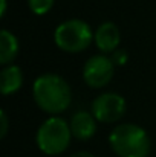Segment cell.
Listing matches in <instances>:
<instances>
[{
  "label": "cell",
  "instance_id": "1",
  "mask_svg": "<svg viewBox=\"0 0 156 157\" xmlns=\"http://www.w3.org/2000/svg\"><path fill=\"white\" fill-rule=\"evenodd\" d=\"M32 96L35 104L49 114L64 111L72 102L69 84L57 73L40 75L32 84Z\"/></svg>",
  "mask_w": 156,
  "mask_h": 157
},
{
  "label": "cell",
  "instance_id": "2",
  "mask_svg": "<svg viewBox=\"0 0 156 157\" xmlns=\"http://www.w3.org/2000/svg\"><path fill=\"white\" fill-rule=\"evenodd\" d=\"M112 151L118 157H147L150 137L144 128L135 124H121L109 136Z\"/></svg>",
  "mask_w": 156,
  "mask_h": 157
},
{
  "label": "cell",
  "instance_id": "3",
  "mask_svg": "<svg viewBox=\"0 0 156 157\" xmlns=\"http://www.w3.org/2000/svg\"><path fill=\"white\" fill-rule=\"evenodd\" d=\"M70 139H72V131L69 124L58 116H52L46 119L40 125L35 137L37 147L46 156H58L64 153L70 144Z\"/></svg>",
  "mask_w": 156,
  "mask_h": 157
},
{
  "label": "cell",
  "instance_id": "4",
  "mask_svg": "<svg viewBox=\"0 0 156 157\" xmlns=\"http://www.w3.org/2000/svg\"><path fill=\"white\" fill-rule=\"evenodd\" d=\"M94 34L95 32H92L90 26L86 21L72 18L57 26L54 32V41L57 48L64 52L78 53L90 46V43L94 41Z\"/></svg>",
  "mask_w": 156,
  "mask_h": 157
},
{
  "label": "cell",
  "instance_id": "5",
  "mask_svg": "<svg viewBox=\"0 0 156 157\" xmlns=\"http://www.w3.org/2000/svg\"><path fill=\"white\" fill-rule=\"evenodd\" d=\"M126 113V99L118 93H103L92 102V114L98 122H118Z\"/></svg>",
  "mask_w": 156,
  "mask_h": 157
},
{
  "label": "cell",
  "instance_id": "6",
  "mask_svg": "<svg viewBox=\"0 0 156 157\" xmlns=\"http://www.w3.org/2000/svg\"><path fill=\"white\" fill-rule=\"evenodd\" d=\"M113 70H115V64L112 58L106 55H94L84 64L83 78L89 87L101 89L107 86L113 78Z\"/></svg>",
  "mask_w": 156,
  "mask_h": 157
},
{
  "label": "cell",
  "instance_id": "7",
  "mask_svg": "<svg viewBox=\"0 0 156 157\" xmlns=\"http://www.w3.org/2000/svg\"><path fill=\"white\" fill-rule=\"evenodd\" d=\"M72 136L78 140H89L97 133V119L92 113L80 110L72 114L69 122Z\"/></svg>",
  "mask_w": 156,
  "mask_h": 157
},
{
  "label": "cell",
  "instance_id": "8",
  "mask_svg": "<svg viewBox=\"0 0 156 157\" xmlns=\"http://www.w3.org/2000/svg\"><path fill=\"white\" fill-rule=\"evenodd\" d=\"M94 41L103 53H110L116 51L121 43V34L118 26L112 21H106L100 25V28L94 34Z\"/></svg>",
  "mask_w": 156,
  "mask_h": 157
},
{
  "label": "cell",
  "instance_id": "9",
  "mask_svg": "<svg viewBox=\"0 0 156 157\" xmlns=\"http://www.w3.org/2000/svg\"><path fill=\"white\" fill-rule=\"evenodd\" d=\"M23 86V72L15 64H8L0 73V90L2 95L8 96L18 92Z\"/></svg>",
  "mask_w": 156,
  "mask_h": 157
},
{
  "label": "cell",
  "instance_id": "10",
  "mask_svg": "<svg viewBox=\"0 0 156 157\" xmlns=\"http://www.w3.org/2000/svg\"><path fill=\"white\" fill-rule=\"evenodd\" d=\"M18 53V41L15 35L6 29L0 32V63L3 66L12 64Z\"/></svg>",
  "mask_w": 156,
  "mask_h": 157
},
{
  "label": "cell",
  "instance_id": "11",
  "mask_svg": "<svg viewBox=\"0 0 156 157\" xmlns=\"http://www.w3.org/2000/svg\"><path fill=\"white\" fill-rule=\"evenodd\" d=\"M28 5L35 15H45L52 9L54 0H28Z\"/></svg>",
  "mask_w": 156,
  "mask_h": 157
},
{
  "label": "cell",
  "instance_id": "12",
  "mask_svg": "<svg viewBox=\"0 0 156 157\" xmlns=\"http://www.w3.org/2000/svg\"><path fill=\"white\" fill-rule=\"evenodd\" d=\"M110 58H112V61H113L115 66H122V64L127 63V52L122 51V49H116V51L112 52Z\"/></svg>",
  "mask_w": 156,
  "mask_h": 157
},
{
  "label": "cell",
  "instance_id": "13",
  "mask_svg": "<svg viewBox=\"0 0 156 157\" xmlns=\"http://www.w3.org/2000/svg\"><path fill=\"white\" fill-rule=\"evenodd\" d=\"M8 133V116L2 110L0 111V137H5Z\"/></svg>",
  "mask_w": 156,
  "mask_h": 157
},
{
  "label": "cell",
  "instance_id": "14",
  "mask_svg": "<svg viewBox=\"0 0 156 157\" xmlns=\"http://www.w3.org/2000/svg\"><path fill=\"white\" fill-rule=\"evenodd\" d=\"M69 157H95V156L92 153H89V151H78V153H75V154H72Z\"/></svg>",
  "mask_w": 156,
  "mask_h": 157
},
{
  "label": "cell",
  "instance_id": "15",
  "mask_svg": "<svg viewBox=\"0 0 156 157\" xmlns=\"http://www.w3.org/2000/svg\"><path fill=\"white\" fill-rule=\"evenodd\" d=\"M0 3H2V9H0V15L3 17V15H5V12H6V0H0Z\"/></svg>",
  "mask_w": 156,
  "mask_h": 157
}]
</instances>
